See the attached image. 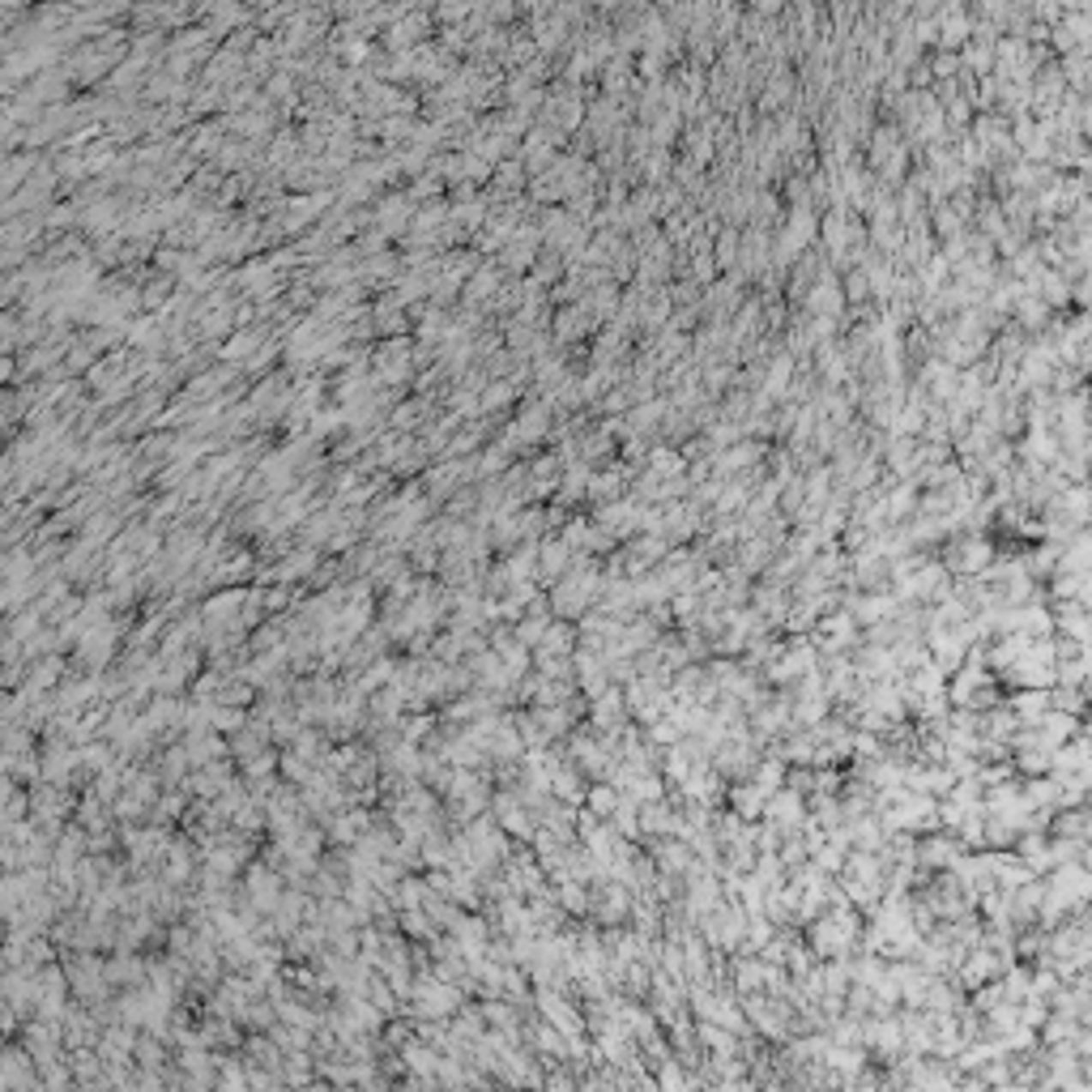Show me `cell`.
I'll list each match as a JSON object with an SVG mask.
<instances>
[{
  "label": "cell",
  "mask_w": 1092,
  "mask_h": 1092,
  "mask_svg": "<svg viewBox=\"0 0 1092 1092\" xmlns=\"http://www.w3.org/2000/svg\"><path fill=\"white\" fill-rule=\"evenodd\" d=\"M563 563H567V546L550 543V546L543 550V576H546V585H555V580H559Z\"/></svg>",
  "instance_id": "obj_2"
},
{
  "label": "cell",
  "mask_w": 1092,
  "mask_h": 1092,
  "mask_svg": "<svg viewBox=\"0 0 1092 1092\" xmlns=\"http://www.w3.org/2000/svg\"><path fill=\"white\" fill-rule=\"evenodd\" d=\"M729 802H734L738 819H759V815H764V802H768V789H759L755 781H747V785H738V789L729 794Z\"/></svg>",
  "instance_id": "obj_1"
}]
</instances>
